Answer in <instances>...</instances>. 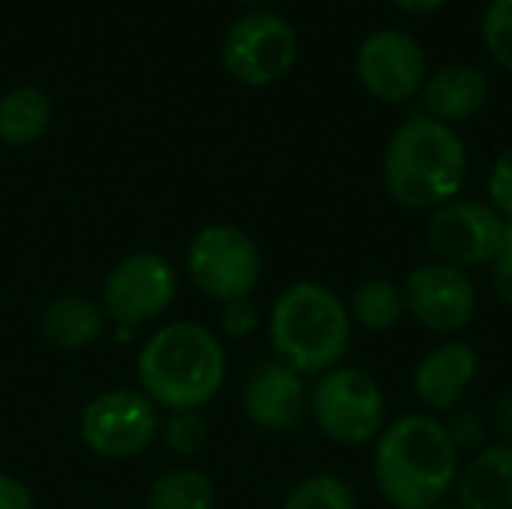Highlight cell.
<instances>
[{"label": "cell", "mask_w": 512, "mask_h": 509, "mask_svg": "<svg viewBox=\"0 0 512 509\" xmlns=\"http://www.w3.org/2000/svg\"><path fill=\"white\" fill-rule=\"evenodd\" d=\"M489 102V78L480 66L471 63H447L423 84L426 114L453 126L471 120Z\"/></svg>", "instance_id": "15"}, {"label": "cell", "mask_w": 512, "mask_h": 509, "mask_svg": "<svg viewBox=\"0 0 512 509\" xmlns=\"http://www.w3.org/2000/svg\"><path fill=\"white\" fill-rule=\"evenodd\" d=\"M159 441L180 459H192L207 444V423L198 411H171L159 420Z\"/></svg>", "instance_id": "22"}, {"label": "cell", "mask_w": 512, "mask_h": 509, "mask_svg": "<svg viewBox=\"0 0 512 509\" xmlns=\"http://www.w3.org/2000/svg\"><path fill=\"white\" fill-rule=\"evenodd\" d=\"M105 321L108 318L96 300L84 294H60L45 306L39 330L48 339V345L60 351H84L102 336Z\"/></svg>", "instance_id": "17"}, {"label": "cell", "mask_w": 512, "mask_h": 509, "mask_svg": "<svg viewBox=\"0 0 512 509\" xmlns=\"http://www.w3.org/2000/svg\"><path fill=\"white\" fill-rule=\"evenodd\" d=\"M504 228L507 222L489 201L456 198L432 210L426 237L441 264L468 273L471 267H486L495 261L504 243Z\"/></svg>", "instance_id": "10"}, {"label": "cell", "mask_w": 512, "mask_h": 509, "mask_svg": "<svg viewBox=\"0 0 512 509\" xmlns=\"http://www.w3.org/2000/svg\"><path fill=\"white\" fill-rule=\"evenodd\" d=\"M372 474L390 507L435 509L456 489L459 453L444 423L426 414H405L378 435Z\"/></svg>", "instance_id": "2"}, {"label": "cell", "mask_w": 512, "mask_h": 509, "mask_svg": "<svg viewBox=\"0 0 512 509\" xmlns=\"http://www.w3.org/2000/svg\"><path fill=\"white\" fill-rule=\"evenodd\" d=\"M465 180L468 147L453 126L429 114L396 126L384 150V186L399 207L438 210L462 195Z\"/></svg>", "instance_id": "3"}, {"label": "cell", "mask_w": 512, "mask_h": 509, "mask_svg": "<svg viewBox=\"0 0 512 509\" xmlns=\"http://www.w3.org/2000/svg\"><path fill=\"white\" fill-rule=\"evenodd\" d=\"M492 288H495V297L512 309V222H507L504 243L492 261Z\"/></svg>", "instance_id": "27"}, {"label": "cell", "mask_w": 512, "mask_h": 509, "mask_svg": "<svg viewBox=\"0 0 512 509\" xmlns=\"http://www.w3.org/2000/svg\"><path fill=\"white\" fill-rule=\"evenodd\" d=\"M348 315H351V324H357L369 333H384V330L396 327L405 315L402 285H396L393 279H381V276L360 282L351 291Z\"/></svg>", "instance_id": "19"}, {"label": "cell", "mask_w": 512, "mask_h": 509, "mask_svg": "<svg viewBox=\"0 0 512 509\" xmlns=\"http://www.w3.org/2000/svg\"><path fill=\"white\" fill-rule=\"evenodd\" d=\"M297 33L276 12L237 18L222 39V63L246 87H267L285 78L297 60Z\"/></svg>", "instance_id": "9"}, {"label": "cell", "mask_w": 512, "mask_h": 509, "mask_svg": "<svg viewBox=\"0 0 512 509\" xmlns=\"http://www.w3.org/2000/svg\"><path fill=\"white\" fill-rule=\"evenodd\" d=\"M177 288V270L165 255L132 252L108 270L99 306L117 330H138L174 306Z\"/></svg>", "instance_id": "7"}, {"label": "cell", "mask_w": 512, "mask_h": 509, "mask_svg": "<svg viewBox=\"0 0 512 509\" xmlns=\"http://www.w3.org/2000/svg\"><path fill=\"white\" fill-rule=\"evenodd\" d=\"M462 509H512V444L483 447L456 477Z\"/></svg>", "instance_id": "16"}, {"label": "cell", "mask_w": 512, "mask_h": 509, "mask_svg": "<svg viewBox=\"0 0 512 509\" xmlns=\"http://www.w3.org/2000/svg\"><path fill=\"white\" fill-rule=\"evenodd\" d=\"M273 357L303 378L342 366L351 348V315L336 291L321 282L285 288L267 318Z\"/></svg>", "instance_id": "4"}, {"label": "cell", "mask_w": 512, "mask_h": 509, "mask_svg": "<svg viewBox=\"0 0 512 509\" xmlns=\"http://www.w3.org/2000/svg\"><path fill=\"white\" fill-rule=\"evenodd\" d=\"M492 426H495V432L501 435L504 444H512V387H507L498 396L495 411H492Z\"/></svg>", "instance_id": "29"}, {"label": "cell", "mask_w": 512, "mask_h": 509, "mask_svg": "<svg viewBox=\"0 0 512 509\" xmlns=\"http://www.w3.org/2000/svg\"><path fill=\"white\" fill-rule=\"evenodd\" d=\"M480 360L474 345L447 339L426 351L411 375L414 396L432 411H456L477 378Z\"/></svg>", "instance_id": "14"}, {"label": "cell", "mask_w": 512, "mask_h": 509, "mask_svg": "<svg viewBox=\"0 0 512 509\" xmlns=\"http://www.w3.org/2000/svg\"><path fill=\"white\" fill-rule=\"evenodd\" d=\"M186 273L204 297L231 303L252 297L264 273V258L258 243L243 228L213 222L189 240Z\"/></svg>", "instance_id": "6"}, {"label": "cell", "mask_w": 512, "mask_h": 509, "mask_svg": "<svg viewBox=\"0 0 512 509\" xmlns=\"http://www.w3.org/2000/svg\"><path fill=\"white\" fill-rule=\"evenodd\" d=\"M396 9H402V12H411V15H426V12H435V9H441L444 3H450V0H390Z\"/></svg>", "instance_id": "30"}, {"label": "cell", "mask_w": 512, "mask_h": 509, "mask_svg": "<svg viewBox=\"0 0 512 509\" xmlns=\"http://www.w3.org/2000/svg\"><path fill=\"white\" fill-rule=\"evenodd\" d=\"M309 417L327 441L339 447H363L384 432L387 402L369 372L336 366L309 390Z\"/></svg>", "instance_id": "5"}, {"label": "cell", "mask_w": 512, "mask_h": 509, "mask_svg": "<svg viewBox=\"0 0 512 509\" xmlns=\"http://www.w3.org/2000/svg\"><path fill=\"white\" fill-rule=\"evenodd\" d=\"M486 195H489V204L501 213V219L512 222V147H507L495 159L489 180H486Z\"/></svg>", "instance_id": "25"}, {"label": "cell", "mask_w": 512, "mask_h": 509, "mask_svg": "<svg viewBox=\"0 0 512 509\" xmlns=\"http://www.w3.org/2000/svg\"><path fill=\"white\" fill-rule=\"evenodd\" d=\"M147 509H216V486L198 468L162 471L144 498Z\"/></svg>", "instance_id": "20"}, {"label": "cell", "mask_w": 512, "mask_h": 509, "mask_svg": "<svg viewBox=\"0 0 512 509\" xmlns=\"http://www.w3.org/2000/svg\"><path fill=\"white\" fill-rule=\"evenodd\" d=\"M480 36L489 57L512 72V0H492L480 21Z\"/></svg>", "instance_id": "23"}, {"label": "cell", "mask_w": 512, "mask_h": 509, "mask_svg": "<svg viewBox=\"0 0 512 509\" xmlns=\"http://www.w3.org/2000/svg\"><path fill=\"white\" fill-rule=\"evenodd\" d=\"M240 3H249V6H261V3H270V0H240Z\"/></svg>", "instance_id": "31"}, {"label": "cell", "mask_w": 512, "mask_h": 509, "mask_svg": "<svg viewBox=\"0 0 512 509\" xmlns=\"http://www.w3.org/2000/svg\"><path fill=\"white\" fill-rule=\"evenodd\" d=\"M51 111V99L42 87H9L0 96V141L9 147H27L39 141L51 126Z\"/></svg>", "instance_id": "18"}, {"label": "cell", "mask_w": 512, "mask_h": 509, "mask_svg": "<svg viewBox=\"0 0 512 509\" xmlns=\"http://www.w3.org/2000/svg\"><path fill=\"white\" fill-rule=\"evenodd\" d=\"M435 509H462V507H447V504H441V507H435Z\"/></svg>", "instance_id": "32"}, {"label": "cell", "mask_w": 512, "mask_h": 509, "mask_svg": "<svg viewBox=\"0 0 512 509\" xmlns=\"http://www.w3.org/2000/svg\"><path fill=\"white\" fill-rule=\"evenodd\" d=\"M444 429H447V438L456 447V453L480 450L486 444V426H483V420L474 411H456L453 420Z\"/></svg>", "instance_id": "26"}, {"label": "cell", "mask_w": 512, "mask_h": 509, "mask_svg": "<svg viewBox=\"0 0 512 509\" xmlns=\"http://www.w3.org/2000/svg\"><path fill=\"white\" fill-rule=\"evenodd\" d=\"M357 78L369 96L387 105L408 102L423 93L429 78L426 51L408 30H375L357 48Z\"/></svg>", "instance_id": "11"}, {"label": "cell", "mask_w": 512, "mask_h": 509, "mask_svg": "<svg viewBox=\"0 0 512 509\" xmlns=\"http://www.w3.org/2000/svg\"><path fill=\"white\" fill-rule=\"evenodd\" d=\"M282 509H357V495L339 474H309L285 495Z\"/></svg>", "instance_id": "21"}, {"label": "cell", "mask_w": 512, "mask_h": 509, "mask_svg": "<svg viewBox=\"0 0 512 509\" xmlns=\"http://www.w3.org/2000/svg\"><path fill=\"white\" fill-rule=\"evenodd\" d=\"M402 294L405 315L441 336L465 330L477 312V288L471 276L441 261L411 270L402 285Z\"/></svg>", "instance_id": "12"}, {"label": "cell", "mask_w": 512, "mask_h": 509, "mask_svg": "<svg viewBox=\"0 0 512 509\" xmlns=\"http://www.w3.org/2000/svg\"><path fill=\"white\" fill-rule=\"evenodd\" d=\"M246 420L261 432H291L309 414V387L306 378L288 369L285 363L261 360L249 369L240 390Z\"/></svg>", "instance_id": "13"}, {"label": "cell", "mask_w": 512, "mask_h": 509, "mask_svg": "<svg viewBox=\"0 0 512 509\" xmlns=\"http://www.w3.org/2000/svg\"><path fill=\"white\" fill-rule=\"evenodd\" d=\"M135 375L141 393L165 414L201 411L228 375L225 348L216 333L195 321H171L138 348Z\"/></svg>", "instance_id": "1"}, {"label": "cell", "mask_w": 512, "mask_h": 509, "mask_svg": "<svg viewBox=\"0 0 512 509\" xmlns=\"http://www.w3.org/2000/svg\"><path fill=\"white\" fill-rule=\"evenodd\" d=\"M258 327H261V312H258V306L252 303V297L222 303L219 330H222V336H225V339L243 342V339H249Z\"/></svg>", "instance_id": "24"}, {"label": "cell", "mask_w": 512, "mask_h": 509, "mask_svg": "<svg viewBox=\"0 0 512 509\" xmlns=\"http://www.w3.org/2000/svg\"><path fill=\"white\" fill-rule=\"evenodd\" d=\"M0 509H36V498L21 477L0 474Z\"/></svg>", "instance_id": "28"}, {"label": "cell", "mask_w": 512, "mask_h": 509, "mask_svg": "<svg viewBox=\"0 0 512 509\" xmlns=\"http://www.w3.org/2000/svg\"><path fill=\"white\" fill-rule=\"evenodd\" d=\"M78 432L84 447L99 459L126 462L159 438V408L141 390H102L84 405Z\"/></svg>", "instance_id": "8"}]
</instances>
